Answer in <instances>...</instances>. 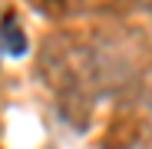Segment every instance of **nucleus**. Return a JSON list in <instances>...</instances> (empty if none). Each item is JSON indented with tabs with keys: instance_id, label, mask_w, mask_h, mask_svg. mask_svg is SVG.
<instances>
[{
	"instance_id": "obj_1",
	"label": "nucleus",
	"mask_w": 152,
	"mask_h": 149,
	"mask_svg": "<svg viewBox=\"0 0 152 149\" xmlns=\"http://www.w3.org/2000/svg\"><path fill=\"white\" fill-rule=\"evenodd\" d=\"M139 103H142V116L152 126V70L142 76V93H139Z\"/></svg>"
}]
</instances>
